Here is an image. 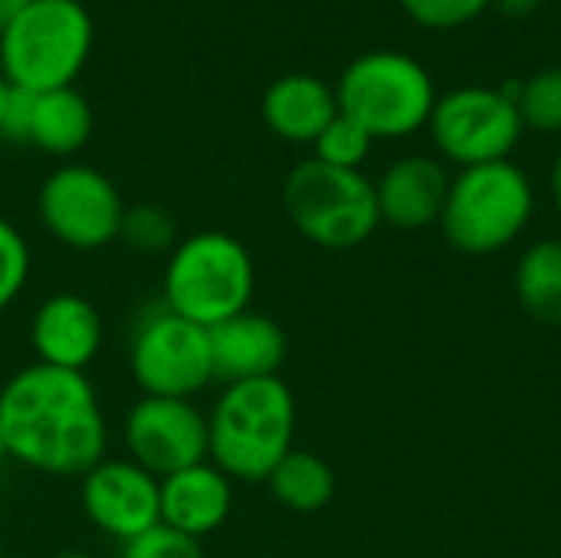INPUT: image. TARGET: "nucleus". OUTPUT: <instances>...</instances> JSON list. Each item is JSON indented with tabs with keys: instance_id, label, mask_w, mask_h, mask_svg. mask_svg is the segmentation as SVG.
<instances>
[{
	"instance_id": "obj_23",
	"label": "nucleus",
	"mask_w": 561,
	"mask_h": 558,
	"mask_svg": "<svg viewBox=\"0 0 561 558\" xmlns=\"http://www.w3.org/2000/svg\"><path fill=\"white\" fill-rule=\"evenodd\" d=\"M371 145L375 138L358 125L352 122L348 115H335L325 132L312 141L316 148V161L322 164H332V168H345V171H358L365 164V158L371 155Z\"/></svg>"
},
{
	"instance_id": "obj_24",
	"label": "nucleus",
	"mask_w": 561,
	"mask_h": 558,
	"mask_svg": "<svg viewBox=\"0 0 561 558\" xmlns=\"http://www.w3.org/2000/svg\"><path fill=\"white\" fill-rule=\"evenodd\" d=\"M33 270V253L26 237L0 217V316L23 296Z\"/></svg>"
},
{
	"instance_id": "obj_33",
	"label": "nucleus",
	"mask_w": 561,
	"mask_h": 558,
	"mask_svg": "<svg viewBox=\"0 0 561 558\" xmlns=\"http://www.w3.org/2000/svg\"><path fill=\"white\" fill-rule=\"evenodd\" d=\"M7 464V444H3V431H0V467Z\"/></svg>"
},
{
	"instance_id": "obj_13",
	"label": "nucleus",
	"mask_w": 561,
	"mask_h": 558,
	"mask_svg": "<svg viewBox=\"0 0 561 558\" xmlns=\"http://www.w3.org/2000/svg\"><path fill=\"white\" fill-rule=\"evenodd\" d=\"M30 349L39 365L85 372L105 342V322L92 299L62 289L46 296L30 316Z\"/></svg>"
},
{
	"instance_id": "obj_3",
	"label": "nucleus",
	"mask_w": 561,
	"mask_h": 558,
	"mask_svg": "<svg viewBox=\"0 0 561 558\" xmlns=\"http://www.w3.org/2000/svg\"><path fill=\"white\" fill-rule=\"evenodd\" d=\"M253 289V257L243 240L227 230L181 237L161 270V306L207 332L247 312Z\"/></svg>"
},
{
	"instance_id": "obj_25",
	"label": "nucleus",
	"mask_w": 561,
	"mask_h": 558,
	"mask_svg": "<svg viewBox=\"0 0 561 558\" xmlns=\"http://www.w3.org/2000/svg\"><path fill=\"white\" fill-rule=\"evenodd\" d=\"M493 0H401L408 16L431 30H454L477 20Z\"/></svg>"
},
{
	"instance_id": "obj_16",
	"label": "nucleus",
	"mask_w": 561,
	"mask_h": 558,
	"mask_svg": "<svg viewBox=\"0 0 561 558\" xmlns=\"http://www.w3.org/2000/svg\"><path fill=\"white\" fill-rule=\"evenodd\" d=\"M447 191H450L447 171L427 155H411L394 161L375 184L378 214L385 224L398 230H421L440 220Z\"/></svg>"
},
{
	"instance_id": "obj_18",
	"label": "nucleus",
	"mask_w": 561,
	"mask_h": 558,
	"mask_svg": "<svg viewBox=\"0 0 561 558\" xmlns=\"http://www.w3.org/2000/svg\"><path fill=\"white\" fill-rule=\"evenodd\" d=\"M92 105L76 86L39 92L33 95L26 145L53 158H72L92 138Z\"/></svg>"
},
{
	"instance_id": "obj_6",
	"label": "nucleus",
	"mask_w": 561,
	"mask_h": 558,
	"mask_svg": "<svg viewBox=\"0 0 561 558\" xmlns=\"http://www.w3.org/2000/svg\"><path fill=\"white\" fill-rule=\"evenodd\" d=\"M533 217V184L513 161L463 168L440 214L444 237L460 253H496L510 247Z\"/></svg>"
},
{
	"instance_id": "obj_11",
	"label": "nucleus",
	"mask_w": 561,
	"mask_h": 558,
	"mask_svg": "<svg viewBox=\"0 0 561 558\" xmlns=\"http://www.w3.org/2000/svg\"><path fill=\"white\" fill-rule=\"evenodd\" d=\"M125 457L151 477H171L207 460V411L191 398L141 395L122 421Z\"/></svg>"
},
{
	"instance_id": "obj_10",
	"label": "nucleus",
	"mask_w": 561,
	"mask_h": 558,
	"mask_svg": "<svg viewBox=\"0 0 561 558\" xmlns=\"http://www.w3.org/2000/svg\"><path fill=\"white\" fill-rule=\"evenodd\" d=\"M427 125L437 148L460 168L506 161L526 128L516 102L503 89L486 86H467L440 95Z\"/></svg>"
},
{
	"instance_id": "obj_34",
	"label": "nucleus",
	"mask_w": 561,
	"mask_h": 558,
	"mask_svg": "<svg viewBox=\"0 0 561 558\" xmlns=\"http://www.w3.org/2000/svg\"><path fill=\"white\" fill-rule=\"evenodd\" d=\"M30 3H39V0H30Z\"/></svg>"
},
{
	"instance_id": "obj_28",
	"label": "nucleus",
	"mask_w": 561,
	"mask_h": 558,
	"mask_svg": "<svg viewBox=\"0 0 561 558\" xmlns=\"http://www.w3.org/2000/svg\"><path fill=\"white\" fill-rule=\"evenodd\" d=\"M496 7L506 13V16H529V13H536L539 7H542V0H496Z\"/></svg>"
},
{
	"instance_id": "obj_30",
	"label": "nucleus",
	"mask_w": 561,
	"mask_h": 558,
	"mask_svg": "<svg viewBox=\"0 0 561 558\" xmlns=\"http://www.w3.org/2000/svg\"><path fill=\"white\" fill-rule=\"evenodd\" d=\"M552 197H556V207H559L561 214V155L559 161H556V168H552Z\"/></svg>"
},
{
	"instance_id": "obj_2",
	"label": "nucleus",
	"mask_w": 561,
	"mask_h": 558,
	"mask_svg": "<svg viewBox=\"0 0 561 558\" xmlns=\"http://www.w3.org/2000/svg\"><path fill=\"white\" fill-rule=\"evenodd\" d=\"M293 437L296 398L279 375L224 385L207 411V460L233 483H266Z\"/></svg>"
},
{
	"instance_id": "obj_21",
	"label": "nucleus",
	"mask_w": 561,
	"mask_h": 558,
	"mask_svg": "<svg viewBox=\"0 0 561 558\" xmlns=\"http://www.w3.org/2000/svg\"><path fill=\"white\" fill-rule=\"evenodd\" d=\"M523 125L539 132H561V69H542L513 89Z\"/></svg>"
},
{
	"instance_id": "obj_32",
	"label": "nucleus",
	"mask_w": 561,
	"mask_h": 558,
	"mask_svg": "<svg viewBox=\"0 0 561 558\" xmlns=\"http://www.w3.org/2000/svg\"><path fill=\"white\" fill-rule=\"evenodd\" d=\"M53 558H99V556H92V553H59V556H53Z\"/></svg>"
},
{
	"instance_id": "obj_15",
	"label": "nucleus",
	"mask_w": 561,
	"mask_h": 558,
	"mask_svg": "<svg viewBox=\"0 0 561 558\" xmlns=\"http://www.w3.org/2000/svg\"><path fill=\"white\" fill-rule=\"evenodd\" d=\"M286 352H289V342L279 322L253 309L210 329L214 378L224 385L279 375Z\"/></svg>"
},
{
	"instance_id": "obj_22",
	"label": "nucleus",
	"mask_w": 561,
	"mask_h": 558,
	"mask_svg": "<svg viewBox=\"0 0 561 558\" xmlns=\"http://www.w3.org/2000/svg\"><path fill=\"white\" fill-rule=\"evenodd\" d=\"M118 240H125L131 250L151 257V253H171L181 237H178L174 217L164 207H158V204H135V207H125Z\"/></svg>"
},
{
	"instance_id": "obj_14",
	"label": "nucleus",
	"mask_w": 561,
	"mask_h": 558,
	"mask_svg": "<svg viewBox=\"0 0 561 558\" xmlns=\"http://www.w3.org/2000/svg\"><path fill=\"white\" fill-rule=\"evenodd\" d=\"M158 493H161V526L194 543L214 536L233 513V480L210 460L161 477Z\"/></svg>"
},
{
	"instance_id": "obj_26",
	"label": "nucleus",
	"mask_w": 561,
	"mask_h": 558,
	"mask_svg": "<svg viewBox=\"0 0 561 558\" xmlns=\"http://www.w3.org/2000/svg\"><path fill=\"white\" fill-rule=\"evenodd\" d=\"M118 558H207L201 543L168 529V526H154L145 536L118 546Z\"/></svg>"
},
{
	"instance_id": "obj_9",
	"label": "nucleus",
	"mask_w": 561,
	"mask_h": 558,
	"mask_svg": "<svg viewBox=\"0 0 561 558\" xmlns=\"http://www.w3.org/2000/svg\"><path fill=\"white\" fill-rule=\"evenodd\" d=\"M36 217L59 247L95 253L118 240L125 201L105 171L66 161L43 178L36 191Z\"/></svg>"
},
{
	"instance_id": "obj_27",
	"label": "nucleus",
	"mask_w": 561,
	"mask_h": 558,
	"mask_svg": "<svg viewBox=\"0 0 561 558\" xmlns=\"http://www.w3.org/2000/svg\"><path fill=\"white\" fill-rule=\"evenodd\" d=\"M30 115H33V92L13 89L3 109V122H0V138L10 145H26L30 135Z\"/></svg>"
},
{
	"instance_id": "obj_4",
	"label": "nucleus",
	"mask_w": 561,
	"mask_h": 558,
	"mask_svg": "<svg viewBox=\"0 0 561 558\" xmlns=\"http://www.w3.org/2000/svg\"><path fill=\"white\" fill-rule=\"evenodd\" d=\"M92 16L79 0H39L0 33V72L13 89L53 92L76 82L92 53Z\"/></svg>"
},
{
	"instance_id": "obj_17",
	"label": "nucleus",
	"mask_w": 561,
	"mask_h": 558,
	"mask_svg": "<svg viewBox=\"0 0 561 558\" xmlns=\"http://www.w3.org/2000/svg\"><path fill=\"white\" fill-rule=\"evenodd\" d=\"M266 128L293 145H312L339 115L335 89L309 72H289L270 82L260 102Z\"/></svg>"
},
{
	"instance_id": "obj_5",
	"label": "nucleus",
	"mask_w": 561,
	"mask_h": 558,
	"mask_svg": "<svg viewBox=\"0 0 561 558\" xmlns=\"http://www.w3.org/2000/svg\"><path fill=\"white\" fill-rule=\"evenodd\" d=\"M339 112L371 138H404L431 122L437 105L431 72L404 53L378 49L352 59L335 86Z\"/></svg>"
},
{
	"instance_id": "obj_1",
	"label": "nucleus",
	"mask_w": 561,
	"mask_h": 558,
	"mask_svg": "<svg viewBox=\"0 0 561 558\" xmlns=\"http://www.w3.org/2000/svg\"><path fill=\"white\" fill-rule=\"evenodd\" d=\"M7 460L43 477H82L108 457V418L85 372L23 365L0 385Z\"/></svg>"
},
{
	"instance_id": "obj_29",
	"label": "nucleus",
	"mask_w": 561,
	"mask_h": 558,
	"mask_svg": "<svg viewBox=\"0 0 561 558\" xmlns=\"http://www.w3.org/2000/svg\"><path fill=\"white\" fill-rule=\"evenodd\" d=\"M26 3H30V0H0V33L23 13Z\"/></svg>"
},
{
	"instance_id": "obj_8",
	"label": "nucleus",
	"mask_w": 561,
	"mask_h": 558,
	"mask_svg": "<svg viewBox=\"0 0 561 558\" xmlns=\"http://www.w3.org/2000/svg\"><path fill=\"white\" fill-rule=\"evenodd\" d=\"M128 375L151 398H197L214 378L210 332L164 306L141 312L128 339Z\"/></svg>"
},
{
	"instance_id": "obj_31",
	"label": "nucleus",
	"mask_w": 561,
	"mask_h": 558,
	"mask_svg": "<svg viewBox=\"0 0 561 558\" xmlns=\"http://www.w3.org/2000/svg\"><path fill=\"white\" fill-rule=\"evenodd\" d=\"M10 92H13V86L7 82V76L0 72V122H3V109H7V99H10Z\"/></svg>"
},
{
	"instance_id": "obj_20",
	"label": "nucleus",
	"mask_w": 561,
	"mask_h": 558,
	"mask_svg": "<svg viewBox=\"0 0 561 558\" xmlns=\"http://www.w3.org/2000/svg\"><path fill=\"white\" fill-rule=\"evenodd\" d=\"M516 296L536 322L561 329V240H539L519 257Z\"/></svg>"
},
{
	"instance_id": "obj_19",
	"label": "nucleus",
	"mask_w": 561,
	"mask_h": 558,
	"mask_svg": "<svg viewBox=\"0 0 561 558\" xmlns=\"http://www.w3.org/2000/svg\"><path fill=\"white\" fill-rule=\"evenodd\" d=\"M270 493L289 513H319L335 497V470L312 451H289L270 474Z\"/></svg>"
},
{
	"instance_id": "obj_12",
	"label": "nucleus",
	"mask_w": 561,
	"mask_h": 558,
	"mask_svg": "<svg viewBox=\"0 0 561 558\" xmlns=\"http://www.w3.org/2000/svg\"><path fill=\"white\" fill-rule=\"evenodd\" d=\"M158 477L128 457H102L79 477V503L85 520L118 546L161 526Z\"/></svg>"
},
{
	"instance_id": "obj_7",
	"label": "nucleus",
	"mask_w": 561,
	"mask_h": 558,
	"mask_svg": "<svg viewBox=\"0 0 561 558\" xmlns=\"http://www.w3.org/2000/svg\"><path fill=\"white\" fill-rule=\"evenodd\" d=\"M289 224L316 247H362L381 224L375 184L362 171L322 164L316 158L296 164L283 184Z\"/></svg>"
}]
</instances>
